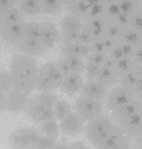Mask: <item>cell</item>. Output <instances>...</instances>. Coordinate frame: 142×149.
Returning a JSON list of instances; mask_svg holds the SVG:
<instances>
[{"label": "cell", "instance_id": "9a60e30c", "mask_svg": "<svg viewBox=\"0 0 142 149\" xmlns=\"http://www.w3.org/2000/svg\"><path fill=\"white\" fill-rule=\"evenodd\" d=\"M71 111V104L65 100H58L53 106V115L57 119H63Z\"/></svg>", "mask_w": 142, "mask_h": 149}, {"label": "cell", "instance_id": "5b68a950", "mask_svg": "<svg viewBox=\"0 0 142 149\" xmlns=\"http://www.w3.org/2000/svg\"><path fill=\"white\" fill-rule=\"evenodd\" d=\"M27 113L32 122L42 123L49 118H54L53 109L43 104L33 97L27 105Z\"/></svg>", "mask_w": 142, "mask_h": 149}, {"label": "cell", "instance_id": "8fae6325", "mask_svg": "<svg viewBox=\"0 0 142 149\" xmlns=\"http://www.w3.org/2000/svg\"><path fill=\"white\" fill-rule=\"evenodd\" d=\"M83 85L84 83L82 75L79 73H77L65 75L63 77L60 88L64 94L72 96L82 91Z\"/></svg>", "mask_w": 142, "mask_h": 149}, {"label": "cell", "instance_id": "7a4b0ae2", "mask_svg": "<svg viewBox=\"0 0 142 149\" xmlns=\"http://www.w3.org/2000/svg\"><path fill=\"white\" fill-rule=\"evenodd\" d=\"M26 22L21 11L10 8L0 13V38L13 47H18L24 37Z\"/></svg>", "mask_w": 142, "mask_h": 149}, {"label": "cell", "instance_id": "e0dca14e", "mask_svg": "<svg viewBox=\"0 0 142 149\" xmlns=\"http://www.w3.org/2000/svg\"><path fill=\"white\" fill-rule=\"evenodd\" d=\"M13 90V81L10 73L0 71V92L8 94Z\"/></svg>", "mask_w": 142, "mask_h": 149}, {"label": "cell", "instance_id": "ffe728a7", "mask_svg": "<svg viewBox=\"0 0 142 149\" xmlns=\"http://www.w3.org/2000/svg\"><path fill=\"white\" fill-rule=\"evenodd\" d=\"M18 0H0V13L13 8Z\"/></svg>", "mask_w": 142, "mask_h": 149}, {"label": "cell", "instance_id": "4fadbf2b", "mask_svg": "<svg viewBox=\"0 0 142 149\" xmlns=\"http://www.w3.org/2000/svg\"><path fill=\"white\" fill-rule=\"evenodd\" d=\"M82 91L84 93L86 97H88L96 100L101 99L105 93L102 86H101V85H98L96 83H88L86 85L85 84Z\"/></svg>", "mask_w": 142, "mask_h": 149}, {"label": "cell", "instance_id": "9c48e42d", "mask_svg": "<svg viewBox=\"0 0 142 149\" xmlns=\"http://www.w3.org/2000/svg\"><path fill=\"white\" fill-rule=\"evenodd\" d=\"M61 37L65 42H76L81 34V25L73 17H66L61 23Z\"/></svg>", "mask_w": 142, "mask_h": 149}, {"label": "cell", "instance_id": "7c38bea8", "mask_svg": "<svg viewBox=\"0 0 142 149\" xmlns=\"http://www.w3.org/2000/svg\"><path fill=\"white\" fill-rule=\"evenodd\" d=\"M23 15L34 16L42 10V4L39 0H20V9Z\"/></svg>", "mask_w": 142, "mask_h": 149}, {"label": "cell", "instance_id": "52a82bcc", "mask_svg": "<svg viewBox=\"0 0 142 149\" xmlns=\"http://www.w3.org/2000/svg\"><path fill=\"white\" fill-rule=\"evenodd\" d=\"M28 94L13 89L6 95V109L11 112H19L26 108L29 102Z\"/></svg>", "mask_w": 142, "mask_h": 149}, {"label": "cell", "instance_id": "603a6c76", "mask_svg": "<svg viewBox=\"0 0 142 149\" xmlns=\"http://www.w3.org/2000/svg\"><path fill=\"white\" fill-rule=\"evenodd\" d=\"M0 39H1V38H0Z\"/></svg>", "mask_w": 142, "mask_h": 149}, {"label": "cell", "instance_id": "2e32d148", "mask_svg": "<svg viewBox=\"0 0 142 149\" xmlns=\"http://www.w3.org/2000/svg\"><path fill=\"white\" fill-rule=\"evenodd\" d=\"M42 131L44 135L54 138L58 133V126L57 121L54 119V118H49L46 121L42 123Z\"/></svg>", "mask_w": 142, "mask_h": 149}, {"label": "cell", "instance_id": "6da1fadb", "mask_svg": "<svg viewBox=\"0 0 142 149\" xmlns=\"http://www.w3.org/2000/svg\"><path fill=\"white\" fill-rule=\"evenodd\" d=\"M39 65L35 57L20 54L13 56L10 62V73L13 89L28 95L35 90Z\"/></svg>", "mask_w": 142, "mask_h": 149}, {"label": "cell", "instance_id": "5bb4252c", "mask_svg": "<svg viewBox=\"0 0 142 149\" xmlns=\"http://www.w3.org/2000/svg\"><path fill=\"white\" fill-rule=\"evenodd\" d=\"M63 55L68 56H76L81 57L83 54L86 53V48L82 47V44L77 43L76 42H66L63 48Z\"/></svg>", "mask_w": 142, "mask_h": 149}, {"label": "cell", "instance_id": "ac0fdd59", "mask_svg": "<svg viewBox=\"0 0 142 149\" xmlns=\"http://www.w3.org/2000/svg\"><path fill=\"white\" fill-rule=\"evenodd\" d=\"M54 138L48 136H42L38 139L37 143L33 149H53L54 145Z\"/></svg>", "mask_w": 142, "mask_h": 149}, {"label": "cell", "instance_id": "7402d4cb", "mask_svg": "<svg viewBox=\"0 0 142 149\" xmlns=\"http://www.w3.org/2000/svg\"><path fill=\"white\" fill-rule=\"evenodd\" d=\"M39 1H42V0H39Z\"/></svg>", "mask_w": 142, "mask_h": 149}, {"label": "cell", "instance_id": "8992f818", "mask_svg": "<svg viewBox=\"0 0 142 149\" xmlns=\"http://www.w3.org/2000/svg\"><path fill=\"white\" fill-rule=\"evenodd\" d=\"M61 38L60 30L51 22H42L40 23L39 39L47 51L53 49Z\"/></svg>", "mask_w": 142, "mask_h": 149}, {"label": "cell", "instance_id": "277c9868", "mask_svg": "<svg viewBox=\"0 0 142 149\" xmlns=\"http://www.w3.org/2000/svg\"><path fill=\"white\" fill-rule=\"evenodd\" d=\"M40 138L36 128L27 127L15 130L9 137L12 149H33Z\"/></svg>", "mask_w": 142, "mask_h": 149}, {"label": "cell", "instance_id": "44dd1931", "mask_svg": "<svg viewBox=\"0 0 142 149\" xmlns=\"http://www.w3.org/2000/svg\"><path fill=\"white\" fill-rule=\"evenodd\" d=\"M6 95L3 92H0V112L6 109Z\"/></svg>", "mask_w": 142, "mask_h": 149}, {"label": "cell", "instance_id": "ba28073f", "mask_svg": "<svg viewBox=\"0 0 142 149\" xmlns=\"http://www.w3.org/2000/svg\"><path fill=\"white\" fill-rule=\"evenodd\" d=\"M58 68L65 76L70 74H81L83 70V61L81 57L76 56L63 55L57 62Z\"/></svg>", "mask_w": 142, "mask_h": 149}, {"label": "cell", "instance_id": "d6986e66", "mask_svg": "<svg viewBox=\"0 0 142 149\" xmlns=\"http://www.w3.org/2000/svg\"><path fill=\"white\" fill-rule=\"evenodd\" d=\"M58 5V0H42V10L47 13H53Z\"/></svg>", "mask_w": 142, "mask_h": 149}, {"label": "cell", "instance_id": "3957f363", "mask_svg": "<svg viewBox=\"0 0 142 149\" xmlns=\"http://www.w3.org/2000/svg\"><path fill=\"white\" fill-rule=\"evenodd\" d=\"M64 75L55 62L48 61L42 65L37 72L35 90L39 92L54 91L60 88Z\"/></svg>", "mask_w": 142, "mask_h": 149}, {"label": "cell", "instance_id": "30bf717a", "mask_svg": "<svg viewBox=\"0 0 142 149\" xmlns=\"http://www.w3.org/2000/svg\"><path fill=\"white\" fill-rule=\"evenodd\" d=\"M18 47L19 48L22 53L32 57L39 56L47 52L41 40L34 37H23Z\"/></svg>", "mask_w": 142, "mask_h": 149}]
</instances>
